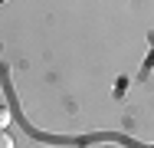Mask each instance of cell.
<instances>
[{
	"label": "cell",
	"instance_id": "7a4b0ae2",
	"mask_svg": "<svg viewBox=\"0 0 154 148\" xmlns=\"http://www.w3.org/2000/svg\"><path fill=\"white\" fill-rule=\"evenodd\" d=\"M7 122H10V109L0 105V128H7Z\"/></svg>",
	"mask_w": 154,
	"mask_h": 148
},
{
	"label": "cell",
	"instance_id": "6da1fadb",
	"mask_svg": "<svg viewBox=\"0 0 154 148\" xmlns=\"http://www.w3.org/2000/svg\"><path fill=\"white\" fill-rule=\"evenodd\" d=\"M0 148H17V145H13V138H10V132H7V128H0Z\"/></svg>",
	"mask_w": 154,
	"mask_h": 148
}]
</instances>
